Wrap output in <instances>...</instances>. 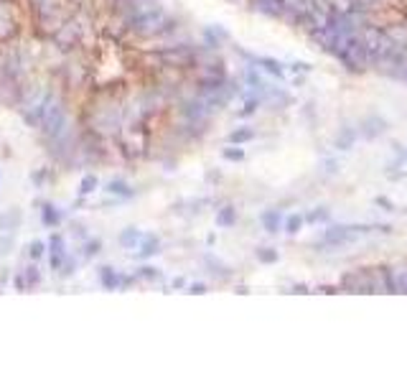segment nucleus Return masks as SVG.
I'll return each instance as SVG.
<instances>
[{"mask_svg": "<svg viewBox=\"0 0 407 382\" xmlns=\"http://www.w3.org/2000/svg\"><path fill=\"white\" fill-rule=\"evenodd\" d=\"M324 217H328V212H326V209H321V212H313V214L308 217V219H311V222H318V219H324Z\"/></svg>", "mask_w": 407, "mask_h": 382, "instance_id": "22", "label": "nucleus"}, {"mask_svg": "<svg viewBox=\"0 0 407 382\" xmlns=\"http://www.w3.org/2000/svg\"><path fill=\"white\" fill-rule=\"evenodd\" d=\"M262 225H265L267 232H278L280 230V212H265L262 214Z\"/></svg>", "mask_w": 407, "mask_h": 382, "instance_id": "5", "label": "nucleus"}, {"mask_svg": "<svg viewBox=\"0 0 407 382\" xmlns=\"http://www.w3.org/2000/svg\"><path fill=\"white\" fill-rule=\"evenodd\" d=\"M97 189V176H84L82 179V186H79V191H82V194H92V191Z\"/></svg>", "mask_w": 407, "mask_h": 382, "instance_id": "13", "label": "nucleus"}, {"mask_svg": "<svg viewBox=\"0 0 407 382\" xmlns=\"http://www.w3.org/2000/svg\"><path fill=\"white\" fill-rule=\"evenodd\" d=\"M140 278H158V270H156V268H143L140 270Z\"/></svg>", "mask_w": 407, "mask_h": 382, "instance_id": "21", "label": "nucleus"}, {"mask_svg": "<svg viewBox=\"0 0 407 382\" xmlns=\"http://www.w3.org/2000/svg\"><path fill=\"white\" fill-rule=\"evenodd\" d=\"M384 130V123L379 117H372V120H366L364 123V135L366 138H374V135H379Z\"/></svg>", "mask_w": 407, "mask_h": 382, "instance_id": "9", "label": "nucleus"}, {"mask_svg": "<svg viewBox=\"0 0 407 382\" xmlns=\"http://www.w3.org/2000/svg\"><path fill=\"white\" fill-rule=\"evenodd\" d=\"M234 222H237V212H234L232 207L222 209V212L216 214V225H222V227H232Z\"/></svg>", "mask_w": 407, "mask_h": 382, "instance_id": "8", "label": "nucleus"}, {"mask_svg": "<svg viewBox=\"0 0 407 382\" xmlns=\"http://www.w3.org/2000/svg\"><path fill=\"white\" fill-rule=\"evenodd\" d=\"M258 3H260V10H262V13H270V16L283 13V0H258Z\"/></svg>", "mask_w": 407, "mask_h": 382, "instance_id": "6", "label": "nucleus"}, {"mask_svg": "<svg viewBox=\"0 0 407 382\" xmlns=\"http://www.w3.org/2000/svg\"><path fill=\"white\" fill-rule=\"evenodd\" d=\"M191 293H207V288L201 283H196V285H191Z\"/></svg>", "mask_w": 407, "mask_h": 382, "instance_id": "24", "label": "nucleus"}, {"mask_svg": "<svg viewBox=\"0 0 407 382\" xmlns=\"http://www.w3.org/2000/svg\"><path fill=\"white\" fill-rule=\"evenodd\" d=\"M351 145H354V130H344V133L336 138V148L346 150V148H351Z\"/></svg>", "mask_w": 407, "mask_h": 382, "instance_id": "12", "label": "nucleus"}, {"mask_svg": "<svg viewBox=\"0 0 407 382\" xmlns=\"http://www.w3.org/2000/svg\"><path fill=\"white\" fill-rule=\"evenodd\" d=\"M252 130H249V128H244V130H234L232 135H229V141L232 143H244V141H249V138H252Z\"/></svg>", "mask_w": 407, "mask_h": 382, "instance_id": "14", "label": "nucleus"}, {"mask_svg": "<svg viewBox=\"0 0 407 382\" xmlns=\"http://www.w3.org/2000/svg\"><path fill=\"white\" fill-rule=\"evenodd\" d=\"M61 222V212H56V207H43V225H59Z\"/></svg>", "mask_w": 407, "mask_h": 382, "instance_id": "10", "label": "nucleus"}, {"mask_svg": "<svg viewBox=\"0 0 407 382\" xmlns=\"http://www.w3.org/2000/svg\"><path fill=\"white\" fill-rule=\"evenodd\" d=\"M64 258H67L64 237H61V234H54V237H51V268H54V270L61 268L64 265Z\"/></svg>", "mask_w": 407, "mask_h": 382, "instance_id": "2", "label": "nucleus"}, {"mask_svg": "<svg viewBox=\"0 0 407 382\" xmlns=\"http://www.w3.org/2000/svg\"><path fill=\"white\" fill-rule=\"evenodd\" d=\"M28 252H31V258L34 260H39L43 255V242H39V240L31 242V250H28Z\"/></svg>", "mask_w": 407, "mask_h": 382, "instance_id": "18", "label": "nucleus"}, {"mask_svg": "<svg viewBox=\"0 0 407 382\" xmlns=\"http://www.w3.org/2000/svg\"><path fill=\"white\" fill-rule=\"evenodd\" d=\"M225 158H229V161H242V158H244V150H225Z\"/></svg>", "mask_w": 407, "mask_h": 382, "instance_id": "20", "label": "nucleus"}, {"mask_svg": "<svg viewBox=\"0 0 407 382\" xmlns=\"http://www.w3.org/2000/svg\"><path fill=\"white\" fill-rule=\"evenodd\" d=\"M100 281H102V285H105V288H109V291H115L117 285H120V275L115 273V270H112V268H102L100 270Z\"/></svg>", "mask_w": 407, "mask_h": 382, "instance_id": "4", "label": "nucleus"}, {"mask_svg": "<svg viewBox=\"0 0 407 382\" xmlns=\"http://www.w3.org/2000/svg\"><path fill=\"white\" fill-rule=\"evenodd\" d=\"M260 64H265V69L267 72H273V74H283V69H280V64L278 61H273V59H260Z\"/></svg>", "mask_w": 407, "mask_h": 382, "instance_id": "17", "label": "nucleus"}, {"mask_svg": "<svg viewBox=\"0 0 407 382\" xmlns=\"http://www.w3.org/2000/svg\"><path fill=\"white\" fill-rule=\"evenodd\" d=\"M28 283H39V273H36V268H28Z\"/></svg>", "mask_w": 407, "mask_h": 382, "instance_id": "23", "label": "nucleus"}, {"mask_svg": "<svg viewBox=\"0 0 407 382\" xmlns=\"http://www.w3.org/2000/svg\"><path fill=\"white\" fill-rule=\"evenodd\" d=\"M258 258L262 260V263H275V260H278V252L270 248H262V250H258Z\"/></svg>", "mask_w": 407, "mask_h": 382, "instance_id": "16", "label": "nucleus"}, {"mask_svg": "<svg viewBox=\"0 0 407 382\" xmlns=\"http://www.w3.org/2000/svg\"><path fill=\"white\" fill-rule=\"evenodd\" d=\"M107 191H109V194H115V197H123V199L133 197V189H130V186H127L125 181H109Z\"/></svg>", "mask_w": 407, "mask_h": 382, "instance_id": "7", "label": "nucleus"}, {"mask_svg": "<svg viewBox=\"0 0 407 382\" xmlns=\"http://www.w3.org/2000/svg\"><path fill=\"white\" fill-rule=\"evenodd\" d=\"M158 248H160L158 237H156V234H145V237H143L140 250H138V258H153V255L158 252Z\"/></svg>", "mask_w": 407, "mask_h": 382, "instance_id": "3", "label": "nucleus"}, {"mask_svg": "<svg viewBox=\"0 0 407 382\" xmlns=\"http://www.w3.org/2000/svg\"><path fill=\"white\" fill-rule=\"evenodd\" d=\"M143 234L138 232V230H135V227H127V230H125L123 234H120V242H123L125 248H130V245H135V242L140 240Z\"/></svg>", "mask_w": 407, "mask_h": 382, "instance_id": "11", "label": "nucleus"}, {"mask_svg": "<svg viewBox=\"0 0 407 382\" xmlns=\"http://www.w3.org/2000/svg\"><path fill=\"white\" fill-rule=\"evenodd\" d=\"M397 288L402 293H407V270H402V273L397 275Z\"/></svg>", "mask_w": 407, "mask_h": 382, "instance_id": "19", "label": "nucleus"}, {"mask_svg": "<svg viewBox=\"0 0 407 382\" xmlns=\"http://www.w3.org/2000/svg\"><path fill=\"white\" fill-rule=\"evenodd\" d=\"M300 225H303V217H298V214H293V217H288V222H285V227H288V232L291 234H295L300 230Z\"/></svg>", "mask_w": 407, "mask_h": 382, "instance_id": "15", "label": "nucleus"}, {"mask_svg": "<svg viewBox=\"0 0 407 382\" xmlns=\"http://www.w3.org/2000/svg\"><path fill=\"white\" fill-rule=\"evenodd\" d=\"M41 125H43V133L49 135V138H64L67 135V112L61 105H56L54 100H49L46 110H43L41 115Z\"/></svg>", "mask_w": 407, "mask_h": 382, "instance_id": "1", "label": "nucleus"}]
</instances>
